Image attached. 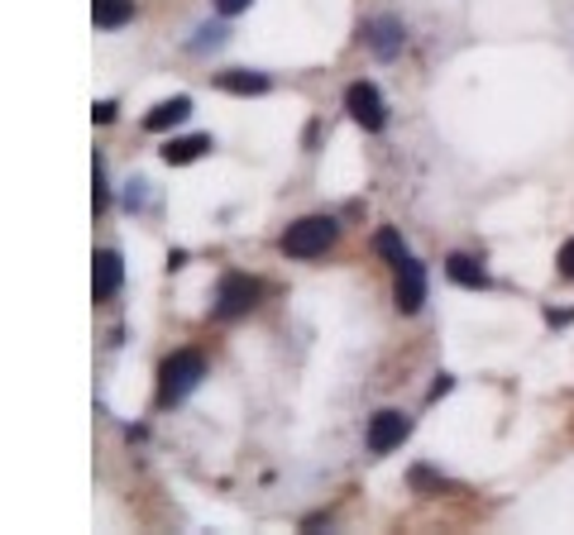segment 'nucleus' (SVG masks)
I'll return each instance as SVG.
<instances>
[{
  "instance_id": "obj_2",
  "label": "nucleus",
  "mask_w": 574,
  "mask_h": 535,
  "mask_svg": "<svg viewBox=\"0 0 574 535\" xmlns=\"http://www.w3.org/2000/svg\"><path fill=\"white\" fill-rule=\"evenodd\" d=\"M335 235H340V225L330 215H302L297 225H287L283 253L287 259H316V253H326L335 245Z\"/></svg>"
},
{
  "instance_id": "obj_13",
  "label": "nucleus",
  "mask_w": 574,
  "mask_h": 535,
  "mask_svg": "<svg viewBox=\"0 0 574 535\" xmlns=\"http://www.w3.org/2000/svg\"><path fill=\"white\" fill-rule=\"evenodd\" d=\"M96 29H125L135 20V0H91Z\"/></svg>"
},
{
  "instance_id": "obj_15",
  "label": "nucleus",
  "mask_w": 574,
  "mask_h": 535,
  "mask_svg": "<svg viewBox=\"0 0 574 535\" xmlns=\"http://www.w3.org/2000/svg\"><path fill=\"white\" fill-rule=\"evenodd\" d=\"M91 177H96L91 206H96V211H105V206H111V191H105V163H101V158H96V163H91Z\"/></svg>"
},
{
  "instance_id": "obj_18",
  "label": "nucleus",
  "mask_w": 574,
  "mask_h": 535,
  "mask_svg": "<svg viewBox=\"0 0 574 535\" xmlns=\"http://www.w3.org/2000/svg\"><path fill=\"white\" fill-rule=\"evenodd\" d=\"M560 273L574 283V239H565V249H560Z\"/></svg>"
},
{
  "instance_id": "obj_11",
  "label": "nucleus",
  "mask_w": 574,
  "mask_h": 535,
  "mask_svg": "<svg viewBox=\"0 0 574 535\" xmlns=\"http://www.w3.org/2000/svg\"><path fill=\"white\" fill-rule=\"evenodd\" d=\"M446 273H450V283H460V287H470V291H484V287H488L484 263L470 259V253H450V259H446Z\"/></svg>"
},
{
  "instance_id": "obj_5",
  "label": "nucleus",
  "mask_w": 574,
  "mask_h": 535,
  "mask_svg": "<svg viewBox=\"0 0 574 535\" xmlns=\"http://www.w3.org/2000/svg\"><path fill=\"white\" fill-rule=\"evenodd\" d=\"M392 301H398L402 315H416L426 307V268L416 259H402L398 263V287H392Z\"/></svg>"
},
{
  "instance_id": "obj_7",
  "label": "nucleus",
  "mask_w": 574,
  "mask_h": 535,
  "mask_svg": "<svg viewBox=\"0 0 574 535\" xmlns=\"http://www.w3.org/2000/svg\"><path fill=\"white\" fill-rule=\"evenodd\" d=\"M364 43L374 48V58H398V53H402V43H407L402 20H392V15L369 20V24H364Z\"/></svg>"
},
{
  "instance_id": "obj_17",
  "label": "nucleus",
  "mask_w": 574,
  "mask_h": 535,
  "mask_svg": "<svg viewBox=\"0 0 574 535\" xmlns=\"http://www.w3.org/2000/svg\"><path fill=\"white\" fill-rule=\"evenodd\" d=\"M249 5H254V0H215V10H221V15H245Z\"/></svg>"
},
{
  "instance_id": "obj_14",
  "label": "nucleus",
  "mask_w": 574,
  "mask_h": 535,
  "mask_svg": "<svg viewBox=\"0 0 574 535\" xmlns=\"http://www.w3.org/2000/svg\"><path fill=\"white\" fill-rule=\"evenodd\" d=\"M374 249H378V253H383V259H388L392 268H398L402 259H412V253H407V245H402V235H398V229H378Z\"/></svg>"
},
{
  "instance_id": "obj_3",
  "label": "nucleus",
  "mask_w": 574,
  "mask_h": 535,
  "mask_svg": "<svg viewBox=\"0 0 574 535\" xmlns=\"http://www.w3.org/2000/svg\"><path fill=\"white\" fill-rule=\"evenodd\" d=\"M259 297H263V283H259V277H249V273H225L221 287H215V315H221V321H235V315L254 311Z\"/></svg>"
},
{
  "instance_id": "obj_1",
  "label": "nucleus",
  "mask_w": 574,
  "mask_h": 535,
  "mask_svg": "<svg viewBox=\"0 0 574 535\" xmlns=\"http://www.w3.org/2000/svg\"><path fill=\"white\" fill-rule=\"evenodd\" d=\"M201 378H207V359H201L197 349H177V354L163 359V369H159V401L163 407H177V401H187L197 393Z\"/></svg>"
},
{
  "instance_id": "obj_8",
  "label": "nucleus",
  "mask_w": 574,
  "mask_h": 535,
  "mask_svg": "<svg viewBox=\"0 0 574 535\" xmlns=\"http://www.w3.org/2000/svg\"><path fill=\"white\" fill-rule=\"evenodd\" d=\"M120 283H125V259H120L115 249H101L91 259V291H96V301L115 297Z\"/></svg>"
},
{
  "instance_id": "obj_16",
  "label": "nucleus",
  "mask_w": 574,
  "mask_h": 535,
  "mask_svg": "<svg viewBox=\"0 0 574 535\" xmlns=\"http://www.w3.org/2000/svg\"><path fill=\"white\" fill-rule=\"evenodd\" d=\"M91 120H96V125H111V120H115V101H96L91 105Z\"/></svg>"
},
{
  "instance_id": "obj_6",
  "label": "nucleus",
  "mask_w": 574,
  "mask_h": 535,
  "mask_svg": "<svg viewBox=\"0 0 574 535\" xmlns=\"http://www.w3.org/2000/svg\"><path fill=\"white\" fill-rule=\"evenodd\" d=\"M407 435H412V421H407L402 411H378V416L369 421V449H374V455H388V449H398Z\"/></svg>"
},
{
  "instance_id": "obj_12",
  "label": "nucleus",
  "mask_w": 574,
  "mask_h": 535,
  "mask_svg": "<svg viewBox=\"0 0 574 535\" xmlns=\"http://www.w3.org/2000/svg\"><path fill=\"white\" fill-rule=\"evenodd\" d=\"M215 87L230 91V96H263V91H269V77H263V72L230 67V72H221V77H215Z\"/></svg>"
},
{
  "instance_id": "obj_9",
  "label": "nucleus",
  "mask_w": 574,
  "mask_h": 535,
  "mask_svg": "<svg viewBox=\"0 0 574 535\" xmlns=\"http://www.w3.org/2000/svg\"><path fill=\"white\" fill-rule=\"evenodd\" d=\"M211 149H215L211 134H187V139H167L163 163H167V167H183V163H197V158L211 153Z\"/></svg>"
},
{
  "instance_id": "obj_4",
  "label": "nucleus",
  "mask_w": 574,
  "mask_h": 535,
  "mask_svg": "<svg viewBox=\"0 0 574 535\" xmlns=\"http://www.w3.org/2000/svg\"><path fill=\"white\" fill-rule=\"evenodd\" d=\"M345 111H350L354 125H364L369 134H378L383 125H388V105H383L374 82H354V87L345 91Z\"/></svg>"
},
{
  "instance_id": "obj_10",
  "label": "nucleus",
  "mask_w": 574,
  "mask_h": 535,
  "mask_svg": "<svg viewBox=\"0 0 574 535\" xmlns=\"http://www.w3.org/2000/svg\"><path fill=\"white\" fill-rule=\"evenodd\" d=\"M191 115V101L187 96H173V101H159L149 115H144V129H153V134H163V129H173V125H183V120Z\"/></svg>"
},
{
  "instance_id": "obj_19",
  "label": "nucleus",
  "mask_w": 574,
  "mask_h": 535,
  "mask_svg": "<svg viewBox=\"0 0 574 535\" xmlns=\"http://www.w3.org/2000/svg\"><path fill=\"white\" fill-rule=\"evenodd\" d=\"M446 393H450V373H440L436 387H430V401H436V397H446Z\"/></svg>"
}]
</instances>
